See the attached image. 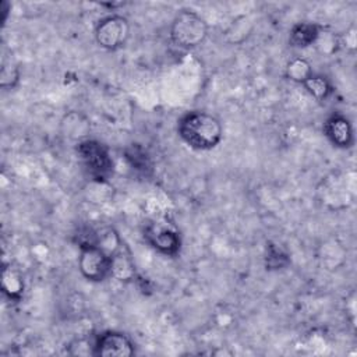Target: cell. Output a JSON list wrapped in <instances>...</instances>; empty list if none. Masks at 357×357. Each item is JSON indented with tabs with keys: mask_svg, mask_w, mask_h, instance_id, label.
<instances>
[{
	"mask_svg": "<svg viewBox=\"0 0 357 357\" xmlns=\"http://www.w3.org/2000/svg\"><path fill=\"white\" fill-rule=\"evenodd\" d=\"M178 134L190 148L209 151L220 142L223 128L215 116L205 112H190L178 120Z\"/></svg>",
	"mask_w": 357,
	"mask_h": 357,
	"instance_id": "obj_1",
	"label": "cell"
},
{
	"mask_svg": "<svg viewBox=\"0 0 357 357\" xmlns=\"http://www.w3.org/2000/svg\"><path fill=\"white\" fill-rule=\"evenodd\" d=\"M3 291L13 300H18L24 290V282L21 275L13 268L3 269Z\"/></svg>",
	"mask_w": 357,
	"mask_h": 357,
	"instance_id": "obj_12",
	"label": "cell"
},
{
	"mask_svg": "<svg viewBox=\"0 0 357 357\" xmlns=\"http://www.w3.org/2000/svg\"><path fill=\"white\" fill-rule=\"evenodd\" d=\"M77 153L85 172L96 181L109 178L113 167L107 149L95 139H84L77 145Z\"/></svg>",
	"mask_w": 357,
	"mask_h": 357,
	"instance_id": "obj_3",
	"label": "cell"
},
{
	"mask_svg": "<svg viewBox=\"0 0 357 357\" xmlns=\"http://www.w3.org/2000/svg\"><path fill=\"white\" fill-rule=\"evenodd\" d=\"M20 79V70L14 63L13 57L3 56L0 70V85L1 88H14Z\"/></svg>",
	"mask_w": 357,
	"mask_h": 357,
	"instance_id": "obj_14",
	"label": "cell"
},
{
	"mask_svg": "<svg viewBox=\"0 0 357 357\" xmlns=\"http://www.w3.org/2000/svg\"><path fill=\"white\" fill-rule=\"evenodd\" d=\"M134 354L132 342L121 332H103L93 343V356L128 357Z\"/></svg>",
	"mask_w": 357,
	"mask_h": 357,
	"instance_id": "obj_7",
	"label": "cell"
},
{
	"mask_svg": "<svg viewBox=\"0 0 357 357\" xmlns=\"http://www.w3.org/2000/svg\"><path fill=\"white\" fill-rule=\"evenodd\" d=\"M145 237L153 248L166 255H176L180 250L178 233L166 222H155L145 229Z\"/></svg>",
	"mask_w": 357,
	"mask_h": 357,
	"instance_id": "obj_6",
	"label": "cell"
},
{
	"mask_svg": "<svg viewBox=\"0 0 357 357\" xmlns=\"http://www.w3.org/2000/svg\"><path fill=\"white\" fill-rule=\"evenodd\" d=\"M135 275L134 264L130 255L120 247L110 254V276L119 280H131Z\"/></svg>",
	"mask_w": 357,
	"mask_h": 357,
	"instance_id": "obj_9",
	"label": "cell"
},
{
	"mask_svg": "<svg viewBox=\"0 0 357 357\" xmlns=\"http://www.w3.org/2000/svg\"><path fill=\"white\" fill-rule=\"evenodd\" d=\"M78 268L85 279L100 282L110 276V254L95 244L81 245Z\"/></svg>",
	"mask_w": 357,
	"mask_h": 357,
	"instance_id": "obj_5",
	"label": "cell"
},
{
	"mask_svg": "<svg viewBox=\"0 0 357 357\" xmlns=\"http://www.w3.org/2000/svg\"><path fill=\"white\" fill-rule=\"evenodd\" d=\"M130 38V24L126 17L112 14L102 18L95 26V39L106 50H117Z\"/></svg>",
	"mask_w": 357,
	"mask_h": 357,
	"instance_id": "obj_4",
	"label": "cell"
},
{
	"mask_svg": "<svg viewBox=\"0 0 357 357\" xmlns=\"http://www.w3.org/2000/svg\"><path fill=\"white\" fill-rule=\"evenodd\" d=\"M324 132L328 139L337 148H349L353 144V128L350 121L340 116H331L324 126Z\"/></svg>",
	"mask_w": 357,
	"mask_h": 357,
	"instance_id": "obj_8",
	"label": "cell"
},
{
	"mask_svg": "<svg viewBox=\"0 0 357 357\" xmlns=\"http://www.w3.org/2000/svg\"><path fill=\"white\" fill-rule=\"evenodd\" d=\"M303 85L318 100H324L332 93V85L322 75H314L312 74Z\"/></svg>",
	"mask_w": 357,
	"mask_h": 357,
	"instance_id": "obj_13",
	"label": "cell"
},
{
	"mask_svg": "<svg viewBox=\"0 0 357 357\" xmlns=\"http://www.w3.org/2000/svg\"><path fill=\"white\" fill-rule=\"evenodd\" d=\"M322 26L314 22H297L290 29V45L294 47H307L314 45Z\"/></svg>",
	"mask_w": 357,
	"mask_h": 357,
	"instance_id": "obj_10",
	"label": "cell"
},
{
	"mask_svg": "<svg viewBox=\"0 0 357 357\" xmlns=\"http://www.w3.org/2000/svg\"><path fill=\"white\" fill-rule=\"evenodd\" d=\"M314 45H315V46L319 49V52H322V53H332V52H335V50L337 49V46L340 45V42H339V39L336 38L335 33L328 32V31H325L324 28H321V31H319V33H318V36H317Z\"/></svg>",
	"mask_w": 357,
	"mask_h": 357,
	"instance_id": "obj_15",
	"label": "cell"
},
{
	"mask_svg": "<svg viewBox=\"0 0 357 357\" xmlns=\"http://www.w3.org/2000/svg\"><path fill=\"white\" fill-rule=\"evenodd\" d=\"M208 36L205 20L192 10H181L172 21L170 39L181 49H192L204 43Z\"/></svg>",
	"mask_w": 357,
	"mask_h": 357,
	"instance_id": "obj_2",
	"label": "cell"
},
{
	"mask_svg": "<svg viewBox=\"0 0 357 357\" xmlns=\"http://www.w3.org/2000/svg\"><path fill=\"white\" fill-rule=\"evenodd\" d=\"M311 75H312L311 64L303 57L291 59L286 66V77L293 82L304 84Z\"/></svg>",
	"mask_w": 357,
	"mask_h": 357,
	"instance_id": "obj_11",
	"label": "cell"
}]
</instances>
